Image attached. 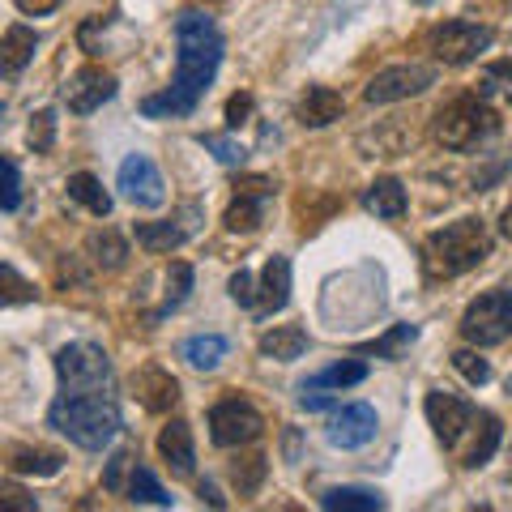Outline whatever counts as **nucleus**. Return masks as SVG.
Listing matches in <instances>:
<instances>
[{"label":"nucleus","mask_w":512,"mask_h":512,"mask_svg":"<svg viewBox=\"0 0 512 512\" xmlns=\"http://www.w3.org/2000/svg\"><path fill=\"white\" fill-rule=\"evenodd\" d=\"M201 218H205L201 205H184V210H175L163 222H137V244L146 252H171L201 231Z\"/></svg>","instance_id":"obj_11"},{"label":"nucleus","mask_w":512,"mask_h":512,"mask_svg":"<svg viewBox=\"0 0 512 512\" xmlns=\"http://www.w3.org/2000/svg\"><path fill=\"white\" fill-rule=\"evenodd\" d=\"M495 133H500V116H495L487 94H457L453 103L436 111V141L444 150L466 154L491 141Z\"/></svg>","instance_id":"obj_4"},{"label":"nucleus","mask_w":512,"mask_h":512,"mask_svg":"<svg viewBox=\"0 0 512 512\" xmlns=\"http://www.w3.org/2000/svg\"><path fill=\"white\" fill-rule=\"evenodd\" d=\"M478 94H487V99L512 107V60L487 64V69L478 73Z\"/></svg>","instance_id":"obj_29"},{"label":"nucleus","mask_w":512,"mask_h":512,"mask_svg":"<svg viewBox=\"0 0 512 512\" xmlns=\"http://www.w3.org/2000/svg\"><path fill=\"white\" fill-rule=\"evenodd\" d=\"M491 39H495L491 26L474 22V18H453V22L427 30V52L440 64H448V69H461V64L478 60V52H487Z\"/></svg>","instance_id":"obj_6"},{"label":"nucleus","mask_w":512,"mask_h":512,"mask_svg":"<svg viewBox=\"0 0 512 512\" xmlns=\"http://www.w3.org/2000/svg\"><path fill=\"white\" fill-rule=\"evenodd\" d=\"M359 380H367V363L363 359H342V363H333V367H325V372H316V376H308L299 384V393H325V389H350V384H359Z\"/></svg>","instance_id":"obj_23"},{"label":"nucleus","mask_w":512,"mask_h":512,"mask_svg":"<svg viewBox=\"0 0 512 512\" xmlns=\"http://www.w3.org/2000/svg\"><path fill=\"white\" fill-rule=\"evenodd\" d=\"M487 256H491V235L483 227V218H457L423 239V274L448 282L478 269Z\"/></svg>","instance_id":"obj_3"},{"label":"nucleus","mask_w":512,"mask_h":512,"mask_svg":"<svg viewBox=\"0 0 512 512\" xmlns=\"http://www.w3.org/2000/svg\"><path fill=\"white\" fill-rule=\"evenodd\" d=\"M0 500H5L9 508H35V500H26V491H18V487H0Z\"/></svg>","instance_id":"obj_45"},{"label":"nucleus","mask_w":512,"mask_h":512,"mask_svg":"<svg viewBox=\"0 0 512 512\" xmlns=\"http://www.w3.org/2000/svg\"><path fill=\"white\" fill-rule=\"evenodd\" d=\"M35 47H39V35L30 26H9L5 30V43H0V69L5 77H18L30 60H35Z\"/></svg>","instance_id":"obj_22"},{"label":"nucleus","mask_w":512,"mask_h":512,"mask_svg":"<svg viewBox=\"0 0 512 512\" xmlns=\"http://www.w3.org/2000/svg\"><path fill=\"white\" fill-rule=\"evenodd\" d=\"M56 376L60 397L47 410L60 436H69L77 448H107L120 431V397L116 376H111V359L103 346L94 342H69L56 350Z\"/></svg>","instance_id":"obj_1"},{"label":"nucleus","mask_w":512,"mask_h":512,"mask_svg":"<svg viewBox=\"0 0 512 512\" xmlns=\"http://www.w3.org/2000/svg\"><path fill=\"white\" fill-rule=\"evenodd\" d=\"M116 188L128 205L137 210H158L167 201V184H163V171L154 167L150 154H128L120 163V175H116Z\"/></svg>","instance_id":"obj_9"},{"label":"nucleus","mask_w":512,"mask_h":512,"mask_svg":"<svg viewBox=\"0 0 512 512\" xmlns=\"http://www.w3.org/2000/svg\"><path fill=\"white\" fill-rule=\"evenodd\" d=\"M222 64V35L205 13H180L175 22V77L163 94H150L141 111L154 120H171V116H192L197 103L205 99L214 73Z\"/></svg>","instance_id":"obj_2"},{"label":"nucleus","mask_w":512,"mask_h":512,"mask_svg":"<svg viewBox=\"0 0 512 512\" xmlns=\"http://www.w3.org/2000/svg\"><path fill=\"white\" fill-rule=\"evenodd\" d=\"M26 18H43V13H52V9H60V0H13Z\"/></svg>","instance_id":"obj_44"},{"label":"nucleus","mask_w":512,"mask_h":512,"mask_svg":"<svg viewBox=\"0 0 512 512\" xmlns=\"http://www.w3.org/2000/svg\"><path fill=\"white\" fill-rule=\"evenodd\" d=\"M461 338L470 346H500L512 338V282L478 295L461 316Z\"/></svg>","instance_id":"obj_5"},{"label":"nucleus","mask_w":512,"mask_h":512,"mask_svg":"<svg viewBox=\"0 0 512 512\" xmlns=\"http://www.w3.org/2000/svg\"><path fill=\"white\" fill-rule=\"evenodd\" d=\"M261 478H265V457L261 453H252V457L231 466V483L239 487V495H252L256 487H261Z\"/></svg>","instance_id":"obj_35"},{"label":"nucleus","mask_w":512,"mask_h":512,"mask_svg":"<svg viewBox=\"0 0 512 512\" xmlns=\"http://www.w3.org/2000/svg\"><path fill=\"white\" fill-rule=\"evenodd\" d=\"M342 111H346V99L338 90H329V86H308L303 90V99L295 107V116L303 128H325L333 120H342Z\"/></svg>","instance_id":"obj_17"},{"label":"nucleus","mask_w":512,"mask_h":512,"mask_svg":"<svg viewBox=\"0 0 512 512\" xmlns=\"http://www.w3.org/2000/svg\"><path fill=\"white\" fill-rule=\"evenodd\" d=\"M22 205V171H18V158L5 154V214H13Z\"/></svg>","instance_id":"obj_39"},{"label":"nucleus","mask_w":512,"mask_h":512,"mask_svg":"<svg viewBox=\"0 0 512 512\" xmlns=\"http://www.w3.org/2000/svg\"><path fill=\"white\" fill-rule=\"evenodd\" d=\"M158 453H163L167 470L175 478L197 474V444H192V427L184 419H171L163 431H158Z\"/></svg>","instance_id":"obj_14"},{"label":"nucleus","mask_w":512,"mask_h":512,"mask_svg":"<svg viewBox=\"0 0 512 512\" xmlns=\"http://www.w3.org/2000/svg\"><path fill=\"white\" fill-rule=\"evenodd\" d=\"M64 457L52 453V448H35V444H13L9 448V470L13 474H35V478H52L60 474Z\"/></svg>","instance_id":"obj_25"},{"label":"nucleus","mask_w":512,"mask_h":512,"mask_svg":"<svg viewBox=\"0 0 512 512\" xmlns=\"http://www.w3.org/2000/svg\"><path fill=\"white\" fill-rule=\"evenodd\" d=\"M26 137H30V150H35V154L52 150L56 146V111H35V116H30Z\"/></svg>","instance_id":"obj_34"},{"label":"nucleus","mask_w":512,"mask_h":512,"mask_svg":"<svg viewBox=\"0 0 512 512\" xmlns=\"http://www.w3.org/2000/svg\"><path fill=\"white\" fill-rule=\"evenodd\" d=\"M453 367H457V372L466 376L470 384H487V380H491V363H487V359H478L474 350H457V355H453Z\"/></svg>","instance_id":"obj_38"},{"label":"nucleus","mask_w":512,"mask_h":512,"mask_svg":"<svg viewBox=\"0 0 512 512\" xmlns=\"http://www.w3.org/2000/svg\"><path fill=\"white\" fill-rule=\"evenodd\" d=\"M265 431V419L261 410L244 397H227V402H218L210 410V440L218 448H239V444H252L256 436Z\"/></svg>","instance_id":"obj_8"},{"label":"nucleus","mask_w":512,"mask_h":512,"mask_svg":"<svg viewBox=\"0 0 512 512\" xmlns=\"http://www.w3.org/2000/svg\"><path fill=\"white\" fill-rule=\"evenodd\" d=\"M423 410H427V423H431V431H436V440H440L453 457L461 453V444L470 440V431H474V423H478V414H483V410H474L466 397L444 393V389L427 393Z\"/></svg>","instance_id":"obj_7"},{"label":"nucleus","mask_w":512,"mask_h":512,"mask_svg":"<svg viewBox=\"0 0 512 512\" xmlns=\"http://www.w3.org/2000/svg\"><path fill=\"white\" fill-rule=\"evenodd\" d=\"M363 210L376 214V218H402L406 214V188H402V180L384 175V180L367 184L363 188Z\"/></svg>","instance_id":"obj_21"},{"label":"nucleus","mask_w":512,"mask_h":512,"mask_svg":"<svg viewBox=\"0 0 512 512\" xmlns=\"http://www.w3.org/2000/svg\"><path fill=\"white\" fill-rule=\"evenodd\" d=\"M261 355L265 359H274V363H291L299 359L303 350H308V333H303L299 325H274L269 333H261Z\"/></svg>","instance_id":"obj_24"},{"label":"nucleus","mask_w":512,"mask_h":512,"mask_svg":"<svg viewBox=\"0 0 512 512\" xmlns=\"http://www.w3.org/2000/svg\"><path fill=\"white\" fill-rule=\"evenodd\" d=\"M231 355V342L222 333H197L180 346V359L192 367V372H218L222 359Z\"/></svg>","instance_id":"obj_20"},{"label":"nucleus","mask_w":512,"mask_h":512,"mask_svg":"<svg viewBox=\"0 0 512 512\" xmlns=\"http://www.w3.org/2000/svg\"><path fill=\"white\" fill-rule=\"evenodd\" d=\"M133 393H137V402L154 410V414H163L171 410L175 402H180V380H175L167 367H158V363H146L141 372L133 376Z\"/></svg>","instance_id":"obj_15"},{"label":"nucleus","mask_w":512,"mask_h":512,"mask_svg":"<svg viewBox=\"0 0 512 512\" xmlns=\"http://www.w3.org/2000/svg\"><path fill=\"white\" fill-rule=\"evenodd\" d=\"M64 188H69V201H77L86 214H94V218H107V214H111V197H107L103 184L94 180L90 171L69 175V184H64Z\"/></svg>","instance_id":"obj_26"},{"label":"nucleus","mask_w":512,"mask_h":512,"mask_svg":"<svg viewBox=\"0 0 512 512\" xmlns=\"http://www.w3.org/2000/svg\"><path fill=\"white\" fill-rule=\"evenodd\" d=\"M500 235H504V239H512V205L500 214Z\"/></svg>","instance_id":"obj_46"},{"label":"nucleus","mask_w":512,"mask_h":512,"mask_svg":"<svg viewBox=\"0 0 512 512\" xmlns=\"http://www.w3.org/2000/svg\"><path fill=\"white\" fill-rule=\"evenodd\" d=\"M291 299V261L286 256H269L261 269V286H256V316H274Z\"/></svg>","instance_id":"obj_16"},{"label":"nucleus","mask_w":512,"mask_h":512,"mask_svg":"<svg viewBox=\"0 0 512 512\" xmlns=\"http://www.w3.org/2000/svg\"><path fill=\"white\" fill-rule=\"evenodd\" d=\"M188 291H192V265L171 261V269H167V291H163V303H158V312H154V316L175 312V308H180V303L188 299Z\"/></svg>","instance_id":"obj_31"},{"label":"nucleus","mask_w":512,"mask_h":512,"mask_svg":"<svg viewBox=\"0 0 512 512\" xmlns=\"http://www.w3.org/2000/svg\"><path fill=\"white\" fill-rule=\"evenodd\" d=\"M128 500L167 508V504H171V495H167V487H163V483H158V478L150 474V466H141V461H137V470L128 474Z\"/></svg>","instance_id":"obj_30"},{"label":"nucleus","mask_w":512,"mask_h":512,"mask_svg":"<svg viewBox=\"0 0 512 512\" xmlns=\"http://www.w3.org/2000/svg\"><path fill=\"white\" fill-rule=\"evenodd\" d=\"M116 30H124V22L116 18V13H107V18H86L82 30H77V43H82V52L90 56H103V52H124L128 43H133V35H120Z\"/></svg>","instance_id":"obj_19"},{"label":"nucleus","mask_w":512,"mask_h":512,"mask_svg":"<svg viewBox=\"0 0 512 512\" xmlns=\"http://www.w3.org/2000/svg\"><path fill=\"white\" fill-rule=\"evenodd\" d=\"M376 427H380V419H376V410L367 406V402H350V406H342V410H333L329 414V423H325V440L333 444V448H363V444H372L376 440Z\"/></svg>","instance_id":"obj_13"},{"label":"nucleus","mask_w":512,"mask_h":512,"mask_svg":"<svg viewBox=\"0 0 512 512\" xmlns=\"http://www.w3.org/2000/svg\"><path fill=\"white\" fill-rule=\"evenodd\" d=\"M414 5H431V0H414Z\"/></svg>","instance_id":"obj_47"},{"label":"nucleus","mask_w":512,"mask_h":512,"mask_svg":"<svg viewBox=\"0 0 512 512\" xmlns=\"http://www.w3.org/2000/svg\"><path fill=\"white\" fill-rule=\"evenodd\" d=\"M265 218V197H252V192H235V201L227 205V214H222V222H227V231H256Z\"/></svg>","instance_id":"obj_28"},{"label":"nucleus","mask_w":512,"mask_h":512,"mask_svg":"<svg viewBox=\"0 0 512 512\" xmlns=\"http://www.w3.org/2000/svg\"><path fill=\"white\" fill-rule=\"evenodd\" d=\"M419 338V325H397V329H389L384 338H376V342H367L363 346V355H380V359H402L406 355V346Z\"/></svg>","instance_id":"obj_33"},{"label":"nucleus","mask_w":512,"mask_h":512,"mask_svg":"<svg viewBox=\"0 0 512 512\" xmlns=\"http://www.w3.org/2000/svg\"><path fill=\"white\" fill-rule=\"evenodd\" d=\"M201 146L214 150V158H218V163H227V167H239L248 158V150L239 146L235 137H222V133H201Z\"/></svg>","instance_id":"obj_36"},{"label":"nucleus","mask_w":512,"mask_h":512,"mask_svg":"<svg viewBox=\"0 0 512 512\" xmlns=\"http://www.w3.org/2000/svg\"><path fill=\"white\" fill-rule=\"evenodd\" d=\"M90 256H94V265L99 269H120L124 265V256H128V244L116 235V231H99V235H90Z\"/></svg>","instance_id":"obj_32"},{"label":"nucleus","mask_w":512,"mask_h":512,"mask_svg":"<svg viewBox=\"0 0 512 512\" xmlns=\"http://www.w3.org/2000/svg\"><path fill=\"white\" fill-rule=\"evenodd\" d=\"M231 188L235 192H252V197H269V192H274V180H265V175H239Z\"/></svg>","instance_id":"obj_43"},{"label":"nucleus","mask_w":512,"mask_h":512,"mask_svg":"<svg viewBox=\"0 0 512 512\" xmlns=\"http://www.w3.org/2000/svg\"><path fill=\"white\" fill-rule=\"evenodd\" d=\"M495 448H500V419L483 410V414H478V423H474V431H470V440L461 444L457 461L466 470H478V466H487V461L495 457Z\"/></svg>","instance_id":"obj_18"},{"label":"nucleus","mask_w":512,"mask_h":512,"mask_svg":"<svg viewBox=\"0 0 512 512\" xmlns=\"http://www.w3.org/2000/svg\"><path fill=\"white\" fill-rule=\"evenodd\" d=\"M137 461H141V457H133V448H120V453L111 457V466H107L103 487H107V491H128V487H124V474H133Z\"/></svg>","instance_id":"obj_37"},{"label":"nucleus","mask_w":512,"mask_h":512,"mask_svg":"<svg viewBox=\"0 0 512 512\" xmlns=\"http://www.w3.org/2000/svg\"><path fill=\"white\" fill-rule=\"evenodd\" d=\"M320 508L329 512H380L384 508V495L380 491H367V487H333L320 495Z\"/></svg>","instance_id":"obj_27"},{"label":"nucleus","mask_w":512,"mask_h":512,"mask_svg":"<svg viewBox=\"0 0 512 512\" xmlns=\"http://www.w3.org/2000/svg\"><path fill=\"white\" fill-rule=\"evenodd\" d=\"M431 82H436V69H427V64H393V69L376 73L372 82H367L363 99L380 107V103H402V99H414V94H423Z\"/></svg>","instance_id":"obj_10"},{"label":"nucleus","mask_w":512,"mask_h":512,"mask_svg":"<svg viewBox=\"0 0 512 512\" xmlns=\"http://www.w3.org/2000/svg\"><path fill=\"white\" fill-rule=\"evenodd\" d=\"M5 286H9V291H5V303H22V299H35V291H30V286L18 278V269H13V265H5Z\"/></svg>","instance_id":"obj_42"},{"label":"nucleus","mask_w":512,"mask_h":512,"mask_svg":"<svg viewBox=\"0 0 512 512\" xmlns=\"http://www.w3.org/2000/svg\"><path fill=\"white\" fill-rule=\"evenodd\" d=\"M252 116V94H231V103H227V124L239 128V124H248Z\"/></svg>","instance_id":"obj_41"},{"label":"nucleus","mask_w":512,"mask_h":512,"mask_svg":"<svg viewBox=\"0 0 512 512\" xmlns=\"http://www.w3.org/2000/svg\"><path fill=\"white\" fill-rule=\"evenodd\" d=\"M231 299L239 303V308H256V282H252V274L248 269H239V274H231Z\"/></svg>","instance_id":"obj_40"},{"label":"nucleus","mask_w":512,"mask_h":512,"mask_svg":"<svg viewBox=\"0 0 512 512\" xmlns=\"http://www.w3.org/2000/svg\"><path fill=\"white\" fill-rule=\"evenodd\" d=\"M111 94H116V77L107 69H99V64H86V69H77L69 82H64L60 99L73 116H90V111H99Z\"/></svg>","instance_id":"obj_12"}]
</instances>
